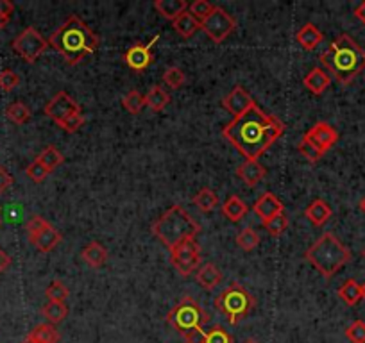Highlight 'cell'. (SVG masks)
I'll return each mask as SVG.
<instances>
[{"mask_svg":"<svg viewBox=\"0 0 365 343\" xmlns=\"http://www.w3.org/2000/svg\"><path fill=\"white\" fill-rule=\"evenodd\" d=\"M285 133V124L260 107L253 106L240 116H235L222 129V136L245 158V161H258Z\"/></svg>","mask_w":365,"mask_h":343,"instance_id":"obj_1","label":"cell"},{"mask_svg":"<svg viewBox=\"0 0 365 343\" xmlns=\"http://www.w3.org/2000/svg\"><path fill=\"white\" fill-rule=\"evenodd\" d=\"M48 45L56 48L69 64H78L99 48V38L79 17H70L63 26L52 33Z\"/></svg>","mask_w":365,"mask_h":343,"instance_id":"obj_2","label":"cell"},{"mask_svg":"<svg viewBox=\"0 0 365 343\" xmlns=\"http://www.w3.org/2000/svg\"><path fill=\"white\" fill-rule=\"evenodd\" d=\"M321 64L340 84H349L365 70V50L349 35H340L321 54Z\"/></svg>","mask_w":365,"mask_h":343,"instance_id":"obj_3","label":"cell"},{"mask_svg":"<svg viewBox=\"0 0 365 343\" xmlns=\"http://www.w3.org/2000/svg\"><path fill=\"white\" fill-rule=\"evenodd\" d=\"M150 232L168 250H172L188 238H195L201 232V225L192 219V214L185 207L172 206L150 225Z\"/></svg>","mask_w":365,"mask_h":343,"instance_id":"obj_4","label":"cell"},{"mask_svg":"<svg viewBox=\"0 0 365 343\" xmlns=\"http://www.w3.org/2000/svg\"><path fill=\"white\" fill-rule=\"evenodd\" d=\"M306 261L314 266L322 277L331 279L351 259V252L333 232L324 234L305 254Z\"/></svg>","mask_w":365,"mask_h":343,"instance_id":"obj_5","label":"cell"},{"mask_svg":"<svg viewBox=\"0 0 365 343\" xmlns=\"http://www.w3.org/2000/svg\"><path fill=\"white\" fill-rule=\"evenodd\" d=\"M165 322L174 327L179 335H183L186 342L201 343V336L204 333L202 327L210 322V317L193 297H183L168 311Z\"/></svg>","mask_w":365,"mask_h":343,"instance_id":"obj_6","label":"cell"},{"mask_svg":"<svg viewBox=\"0 0 365 343\" xmlns=\"http://www.w3.org/2000/svg\"><path fill=\"white\" fill-rule=\"evenodd\" d=\"M254 306H256V299L240 283H231L215 297V308L228 318L231 326H236L238 322L247 318Z\"/></svg>","mask_w":365,"mask_h":343,"instance_id":"obj_7","label":"cell"},{"mask_svg":"<svg viewBox=\"0 0 365 343\" xmlns=\"http://www.w3.org/2000/svg\"><path fill=\"white\" fill-rule=\"evenodd\" d=\"M170 261L177 274L190 277L201 265V247L195 238H188L170 250Z\"/></svg>","mask_w":365,"mask_h":343,"instance_id":"obj_8","label":"cell"},{"mask_svg":"<svg viewBox=\"0 0 365 343\" xmlns=\"http://www.w3.org/2000/svg\"><path fill=\"white\" fill-rule=\"evenodd\" d=\"M47 47L48 39L43 38L35 27H27L13 39V50L29 64L35 63L43 52L47 50Z\"/></svg>","mask_w":365,"mask_h":343,"instance_id":"obj_9","label":"cell"},{"mask_svg":"<svg viewBox=\"0 0 365 343\" xmlns=\"http://www.w3.org/2000/svg\"><path fill=\"white\" fill-rule=\"evenodd\" d=\"M235 18H233L226 9L217 8V6H215V9L211 11L210 17L201 21V29L204 30L208 38L215 43H222L224 39L228 38L233 30H235Z\"/></svg>","mask_w":365,"mask_h":343,"instance_id":"obj_10","label":"cell"},{"mask_svg":"<svg viewBox=\"0 0 365 343\" xmlns=\"http://www.w3.org/2000/svg\"><path fill=\"white\" fill-rule=\"evenodd\" d=\"M75 113H81V107L66 91H60V93L54 95L47 102V106H45V115L51 120L56 122V124L64 120V118H69V116L75 115Z\"/></svg>","mask_w":365,"mask_h":343,"instance_id":"obj_11","label":"cell"},{"mask_svg":"<svg viewBox=\"0 0 365 343\" xmlns=\"http://www.w3.org/2000/svg\"><path fill=\"white\" fill-rule=\"evenodd\" d=\"M159 39V35H156L154 38L150 39L149 43H145V45H133V47L129 48L127 52L124 54V61L125 64H127L129 68L133 70V72H143V70H147L150 66V63H152V47H154L156 43H158Z\"/></svg>","mask_w":365,"mask_h":343,"instance_id":"obj_12","label":"cell"},{"mask_svg":"<svg viewBox=\"0 0 365 343\" xmlns=\"http://www.w3.org/2000/svg\"><path fill=\"white\" fill-rule=\"evenodd\" d=\"M303 140L310 142L314 147H317L322 154H326L328 150L333 149L337 142H339V133L331 127L326 122H317L314 127L310 129L308 133L303 136Z\"/></svg>","mask_w":365,"mask_h":343,"instance_id":"obj_13","label":"cell"},{"mask_svg":"<svg viewBox=\"0 0 365 343\" xmlns=\"http://www.w3.org/2000/svg\"><path fill=\"white\" fill-rule=\"evenodd\" d=\"M222 106L226 107L233 115V118H235V116L244 115L247 109L256 106V102H254L253 97H251L249 91L245 90L244 86H235L231 90V93H229L228 97H224Z\"/></svg>","mask_w":365,"mask_h":343,"instance_id":"obj_14","label":"cell"},{"mask_svg":"<svg viewBox=\"0 0 365 343\" xmlns=\"http://www.w3.org/2000/svg\"><path fill=\"white\" fill-rule=\"evenodd\" d=\"M253 210H254V213L260 216L262 223L271 222V220L276 219L278 214L285 213L283 202L279 201L274 193H271V192H265L263 195H260V198L254 202Z\"/></svg>","mask_w":365,"mask_h":343,"instance_id":"obj_15","label":"cell"},{"mask_svg":"<svg viewBox=\"0 0 365 343\" xmlns=\"http://www.w3.org/2000/svg\"><path fill=\"white\" fill-rule=\"evenodd\" d=\"M61 232L57 229H54L51 223H45L39 231H36L35 234H29V241L35 245L39 252H51L61 243Z\"/></svg>","mask_w":365,"mask_h":343,"instance_id":"obj_16","label":"cell"},{"mask_svg":"<svg viewBox=\"0 0 365 343\" xmlns=\"http://www.w3.org/2000/svg\"><path fill=\"white\" fill-rule=\"evenodd\" d=\"M265 167L258 161H245L244 165L236 168V176L240 177L247 186H256L265 177Z\"/></svg>","mask_w":365,"mask_h":343,"instance_id":"obj_17","label":"cell"},{"mask_svg":"<svg viewBox=\"0 0 365 343\" xmlns=\"http://www.w3.org/2000/svg\"><path fill=\"white\" fill-rule=\"evenodd\" d=\"M195 279H197V283L201 284L204 290H213V288L219 286L220 281H222V272H220L213 263H204V265L197 268Z\"/></svg>","mask_w":365,"mask_h":343,"instance_id":"obj_18","label":"cell"},{"mask_svg":"<svg viewBox=\"0 0 365 343\" xmlns=\"http://www.w3.org/2000/svg\"><path fill=\"white\" fill-rule=\"evenodd\" d=\"M154 9L163 18L174 21L185 11H188V4H186V0H156Z\"/></svg>","mask_w":365,"mask_h":343,"instance_id":"obj_19","label":"cell"},{"mask_svg":"<svg viewBox=\"0 0 365 343\" xmlns=\"http://www.w3.org/2000/svg\"><path fill=\"white\" fill-rule=\"evenodd\" d=\"M296 41L299 43L305 50H314V48L319 47V43L322 41V33L314 24H306V26H303L297 30Z\"/></svg>","mask_w":365,"mask_h":343,"instance_id":"obj_20","label":"cell"},{"mask_svg":"<svg viewBox=\"0 0 365 343\" xmlns=\"http://www.w3.org/2000/svg\"><path fill=\"white\" fill-rule=\"evenodd\" d=\"M81 256L91 268H99V266H103L104 263H106L107 250L99 241H90V243L86 245L84 249L81 250Z\"/></svg>","mask_w":365,"mask_h":343,"instance_id":"obj_21","label":"cell"},{"mask_svg":"<svg viewBox=\"0 0 365 343\" xmlns=\"http://www.w3.org/2000/svg\"><path fill=\"white\" fill-rule=\"evenodd\" d=\"M331 84V77L326 73L324 68H314L312 72L306 73L305 86L314 95H321L328 90V86Z\"/></svg>","mask_w":365,"mask_h":343,"instance_id":"obj_22","label":"cell"},{"mask_svg":"<svg viewBox=\"0 0 365 343\" xmlns=\"http://www.w3.org/2000/svg\"><path fill=\"white\" fill-rule=\"evenodd\" d=\"M305 214L306 219L314 223V225L321 228V225H324V223L331 219V214L333 213H331V207L328 206L326 202L322 201V198H317V201H314L308 207H306Z\"/></svg>","mask_w":365,"mask_h":343,"instance_id":"obj_23","label":"cell"},{"mask_svg":"<svg viewBox=\"0 0 365 343\" xmlns=\"http://www.w3.org/2000/svg\"><path fill=\"white\" fill-rule=\"evenodd\" d=\"M247 211H249V207H247V204L238 195H231L222 204V214L228 220H231V222H240L245 214H247Z\"/></svg>","mask_w":365,"mask_h":343,"instance_id":"obj_24","label":"cell"},{"mask_svg":"<svg viewBox=\"0 0 365 343\" xmlns=\"http://www.w3.org/2000/svg\"><path fill=\"white\" fill-rule=\"evenodd\" d=\"M26 340L30 343H57L60 342V333L52 324H39L30 331Z\"/></svg>","mask_w":365,"mask_h":343,"instance_id":"obj_25","label":"cell"},{"mask_svg":"<svg viewBox=\"0 0 365 343\" xmlns=\"http://www.w3.org/2000/svg\"><path fill=\"white\" fill-rule=\"evenodd\" d=\"M339 297L346 302L348 306H357L362 299H364V290H362V284L355 279H348L344 281L342 286L339 288Z\"/></svg>","mask_w":365,"mask_h":343,"instance_id":"obj_26","label":"cell"},{"mask_svg":"<svg viewBox=\"0 0 365 343\" xmlns=\"http://www.w3.org/2000/svg\"><path fill=\"white\" fill-rule=\"evenodd\" d=\"M172 26H174L177 35L183 36L185 39H188L197 33V29H201V21H197L188 13V11H185L181 17H177L176 20L172 21Z\"/></svg>","mask_w":365,"mask_h":343,"instance_id":"obj_27","label":"cell"},{"mask_svg":"<svg viewBox=\"0 0 365 343\" xmlns=\"http://www.w3.org/2000/svg\"><path fill=\"white\" fill-rule=\"evenodd\" d=\"M42 315L48 320V324L56 326L60 322H63L69 315V308L64 302H54V300H48L47 304L42 308Z\"/></svg>","mask_w":365,"mask_h":343,"instance_id":"obj_28","label":"cell"},{"mask_svg":"<svg viewBox=\"0 0 365 343\" xmlns=\"http://www.w3.org/2000/svg\"><path fill=\"white\" fill-rule=\"evenodd\" d=\"M170 95L161 88V86H152L149 93L145 95V106H149L152 111H163L165 106L170 102Z\"/></svg>","mask_w":365,"mask_h":343,"instance_id":"obj_29","label":"cell"},{"mask_svg":"<svg viewBox=\"0 0 365 343\" xmlns=\"http://www.w3.org/2000/svg\"><path fill=\"white\" fill-rule=\"evenodd\" d=\"M193 206H197L202 213H210L219 206V197L217 193L210 188H202L201 192L193 197Z\"/></svg>","mask_w":365,"mask_h":343,"instance_id":"obj_30","label":"cell"},{"mask_svg":"<svg viewBox=\"0 0 365 343\" xmlns=\"http://www.w3.org/2000/svg\"><path fill=\"white\" fill-rule=\"evenodd\" d=\"M6 116H8L13 124L21 125V124H27V122L30 120L33 113H30L29 106H26L24 102H13L6 107Z\"/></svg>","mask_w":365,"mask_h":343,"instance_id":"obj_31","label":"cell"},{"mask_svg":"<svg viewBox=\"0 0 365 343\" xmlns=\"http://www.w3.org/2000/svg\"><path fill=\"white\" fill-rule=\"evenodd\" d=\"M201 343H235V340L222 326H213L202 333Z\"/></svg>","mask_w":365,"mask_h":343,"instance_id":"obj_32","label":"cell"},{"mask_svg":"<svg viewBox=\"0 0 365 343\" xmlns=\"http://www.w3.org/2000/svg\"><path fill=\"white\" fill-rule=\"evenodd\" d=\"M122 106H124L125 111H129L131 115H140V111L145 107V95H142L136 90L129 91L124 99H122Z\"/></svg>","mask_w":365,"mask_h":343,"instance_id":"obj_33","label":"cell"},{"mask_svg":"<svg viewBox=\"0 0 365 343\" xmlns=\"http://www.w3.org/2000/svg\"><path fill=\"white\" fill-rule=\"evenodd\" d=\"M36 159H38L39 163L47 168L48 172H52L54 168H57L61 163H63L64 158H63V154H61L60 150L56 149V147H47V149L43 150L42 154H39Z\"/></svg>","mask_w":365,"mask_h":343,"instance_id":"obj_34","label":"cell"},{"mask_svg":"<svg viewBox=\"0 0 365 343\" xmlns=\"http://www.w3.org/2000/svg\"><path fill=\"white\" fill-rule=\"evenodd\" d=\"M260 243V234L254 229L245 228L244 231H240L236 234V245L244 250H254Z\"/></svg>","mask_w":365,"mask_h":343,"instance_id":"obj_35","label":"cell"},{"mask_svg":"<svg viewBox=\"0 0 365 343\" xmlns=\"http://www.w3.org/2000/svg\"><path fill=\"white\" fill-rule=\"evenodd\" d=\"M163 82L168 88H172V90H179L186 82V75L185 72L181 68H177V66H168L163 72Z\"/></svg>","mask_w":365,"mask_h":343,"instance_id":"obj_36","label":"cell"},{"mask_svg":"<svg viewBox=\"0 0 365 343\" xmlns=\"http://www.w3.org/2000/svg\"><path fill=\"white\" fill-rule=\"evenodd\" d=\"M213 9L215 6L210 4L208 0H195V2H192V4L188 6V13L197 21H202L210 17Z\"/></svg>","mask_w":365,"mask_h":343,"instance_id":"obj_37","label":"cell"},{"mask_svg":"<svg viewBox=\"0 0 365 343\" xmlns=\"http://www.w3.org/2000/svg\"><path fill=\"white\" fill-rule=\"evenodd\" d=\"M45 295H47L48 300H54V302H64L69 299L70 292L61 281H52L47 286V290H45Z\"/></svg>","mask_w":365,"mask_h":343,"instance_id":"obj_38","label":"cell"},{"mask_svg":"<svg viewBox=\"0 0 365 343\" xmlns=\"http://www.w3.org/2000/svg\"><path fill=\"white\" fill-rule=\"evenodd\" d=\"M346 338L351 343H365V322L355 320L351 326L346 329Z\"/></svg>","mask_w":365,"mask_h":343,"instance_id":"obj_39","label":"cell"},{"mask_svg":"<svg viewBox=\"0 0 365 343\" xmlns=\"http://www.w3.org/2000/svg\"><path fill=\"white\" fill-rule=\"evenodd\" d=\"M263 228H265V231L269 232L271 236H279V234H283L285 229L288 228V219H287V214L281 213L278 214L276 219H272L271 222H267L263 223Z\"/></svg>","mask_w":365,"mask_h":343,"instance_id":"obj_40","label":"cell"},{"mask_svg":"<svg viewBox=\"0 0 365 343\" xmlns=\"http://www.w3.org/2000/svg\"><path fill=\"white\" fill-rule=\"evenodd\" d=\"M20 84V77L13 70H2L0 72V90L2 91H13L17 86Z\"/></svg>","mask_w":365,"mask_h":343,"instance_id":"obj_41","label":"cell"},{"mask_svg":"<svg viewBox=\"0 0 365 343\" xmlns=\"http://www.w3.org/2000/svg\"><path fill=\"white\" fill-rule=\"evenodd\" d=\"M26 174H27V177H29L30 180H35V183H42V180L47 179V176L51 174V172H48L47 168L43 167V165L39 163L38 159H35V161H33V163H30L29 167H27Z\"/></svg>","mask_w":365,"mask_h":343,"instance_id":"obj_42","label":"cell"},{"mask_svg":"<svg viewBox=\"0 0 365 343\" xmlns=\"http://www.w3.org/2000/svg\"><path fill=\"white\" fill-rule=\"evenodd\" d=\"M84 124V116H82V113H75V115L69 116V118H64V120L57 122V125H60L63 131H66V133H78L79 129H81V125Z\"/></svg>","mask_w":365,"mask_h":343,"instance_id":"obj_43","label":"cell"},{"mask_svg":"<svg viewBox=\"0 0 365 343\" xmlns=\"http://www.w3.org/2000/svg\"><path fill=\"white\" fill-rule=\"evenodd\" d=\"M297 149H299L301 154H303L306 159H308L310 163H317L319 159H321L322 156H324L321 152V150L317 149V147H314L310 142H306V140H301V143L297 145Z\"/></svg>","mask_w":365,"mask_h":343,"instance_id":"obj_44","label":"cell"},{"mask_svg":"<svg viewBox=\"0 0 365 343\" xmlns=\"http://www.w3.org/2000/svg\"><path fill=\"white\" fill-rule=\"evenodd\" d=\"M11 185H13V177H11V174H9L2 165H0V195L8 192V189L11 188Z\"/></svg>","mask_w":365,"mask_h":343,"instance_id":"obj_45","label":"cell"},{"mask_svg":"<svg viewBox=\"0 0 365 343\" xmlns=\"http://www.w3.org/2000/svg\"><path fill=\"white\" fill-rule=\"evenodd\" d=\"M13 11H15L13 2H9V0H0V15H2V17L11 18Z\"/></svg>","mask_w":365,"mask_h":343,"instance_id":"obj_46","label":"cell"},{"mask_svg":"<svg viewBox=\"0 0 365 343\" xmlns=\"http://www.w3.org/2000/svg\"><path fill=\"white\" fill-rule=\"evenodd\" d=\"M11 265V257L4 252V250L0 249V274H4L6 268Z\"/></svg>","mask_w":365,"mask_h":343,"instance_id":"obj_47","label":"cell"},{"mask_svg":"<svg viewBox=\"0 0 365 343\" xmlns=\"http://www.w3.org/2000/svg\"><path fill=\"white\" fill-rule=\"evenodd\" d=\"M355 17H357L365 26V2H362V4L355 9Z\"/></svg>","mask_w":365,"mask_h":343,"instance_id":"obj_48","label":"cell"},{"mask_svg":"<svg viewBox=\"0 0 365 343\" xmlns=\"http://www.w3.org/2000/svg\"><path fill=\"white\" fill-rule=\"evenodd\" d=\"M8 21H9L8 17H2V15H0V30L4 29L6 26H8Z\"/></svg>","mask_w":365,"mask_h":343,"instance_id":"obj_49","label":"cell"},{"mask_svg":"<svg viewBox=\"0 0 365 343\" xmlns=\"http://www.w3.org/2000/svg\"><path fill=\"white\" fill-rule=\"evenodd\" d=\"M360 210L364 211V213H365V197L362 198V201H360Z\"/></svg>","mask_w":365,"mask_h":343,"instance_id":"obj_50","label":"cell"},{"mask_svg":"<svg viewBox=\"0 0 365 343\" xmlns=\"http://www.w3.org/2000/svg\"><path fill=\"white\" fill-rule=\"evenodd\" d=\"M245 343H260V342H256V340H247Z\"/></svg>","mask_w":365,"mask_h":343,"instance_id":"obj_51","label":"cell"},{"mask_svg":"<svg viewBox=\"0 0 365 343\" xmlns=\"http://www.w3.org/2000/svg\"><path fill=\"white\" fill-rule=\"evenodd\" d=\"M362 290H364V300H365V283L362 284Z\"/></svg>","mask_w":365,"mask_h":343,"instance_id":"obj_52","label":"cell"},{"mask_svg":"<svg viewBox=\"0 0 365 343\" xmlns=\"http://www.w3.org/2000/svg\"><path fill=\"white\" fill-rule=\"evenodd\" d=\"M362 256H364V259H365V249H364V252H362Z\"/></svg>","mask_w":365,"mask_h":343,"instance_id":"obj_53","label":"cell"},{"mask_svg":"<svg viewBox=\"0 0 365 343\" xmlns=\"http://www.w3.org/2000/svg\"><path fill=\"white\" fill-rule=\"evenodd\" d=\"M21 343H30V342H27V340H24V342H21Z\"/></svg>","mask_w":365,"mask_h":343,"instance_id":"obj_54","label":"cell"},{"mask_svg":"<svg viewBox=\"0 0 365 343\" xmlns=\"http://www.w3.org/2000/svg\"><path fill=\"white\" fill-rule=\"evenodd\" d=\"M186 343H190V342H186Z\"/></svg>","mask_w":365,"mask_h":343,"instance_id":"obj_55","label":"cell"}]
</instances>
